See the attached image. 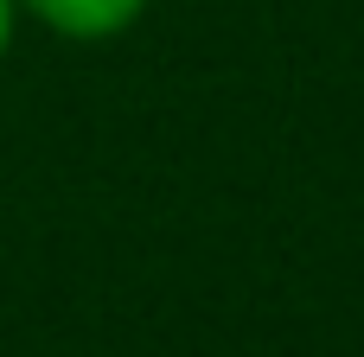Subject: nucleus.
I'll return each mask as SVG.
<instances>
[{"mask_svg":"<svg viewBox=\"0 0 364 357\" xmlns=\"http://www.w3.org/2000/svg\"><path fill=\"white\" fill-rule=\"evenodd\" d=\"M19 13L38 19L45 32H58V38L102 45V38H122L147 13V0H19Z\"/></svg>","mask_w":364,"mask_h":357,"instance_id":"obj_1","label":"nucleus"},{"mask_svg":"<svg viewBox=\"0 0 364 357\" xmlns=\"http://www.w3.org/2000/svg\"><path fill=\"white\" fill-rule=\"evenodd\" d=\"M13 32H19V0H0V57L13 51Z\"/></svg>","mask_w":364,"mask_h":357,"instance_id":"obj_2","label":"nucleus"}]
</instances>
